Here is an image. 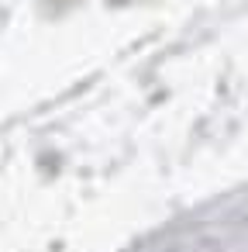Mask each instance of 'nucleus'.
<instances>
[]
</instances>
